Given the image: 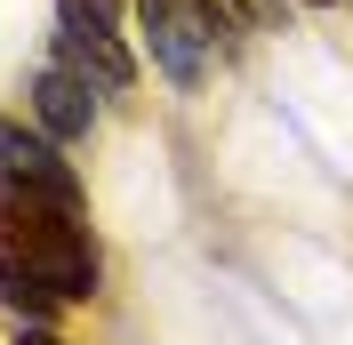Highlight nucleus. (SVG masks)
<instances>
[{
  "label": "nucleus",
  "instance_id": "6e6552de",
  "mask_svg": "<svg viewBox=\"0 0 353 345\" xmlns=\"http://www.w3.org/2000/svg\"><path fill=\"white\" fill-rule=\"evenodd\" d=\"M8 345H65L57 329H32V322H8Z\"/></svg>",
  "mask_w": 353,
  "mask_h": 345
},
{
  "label": "nucleus",
  "instance_id": "1a4fd4ad",
  "mask_svg": "<svg viewBox=\"0 0 353 345\" xmlns=\"http://www.w3.org/2000/svg\"><path fill=\"white\" fill-rule=\"evenodd\" d=\"M249 8H257V17H265V24H281V17H289V8H297V0H249Z\"/></svg>",
  "mask_w": 353,
  "mask_h": 345
},
{
  "label": "nucleus",
  "instance_id": "7ed1b4c3",
  "mask_svg": "<svg viewBox=\"0 0 353 345\" xmlns=\"http://www.w3.org/2000/svg\"><path fill=\"white\" fill-rule=\"evenodd\" d=\"M48 57L57 65H72L97 97H137V57H129V41L112 32V24H97V17H81V8H65L57 0V41H48Z\"/></svg>",
  "mask_w": 353,
  "mask_h": 345
},
{
  "label": "nucleus",
  "instance_id": "20e7f679",
  "mask_svg": "<svg viewBox=\"0 0 353 345\" xmlns=\"http://www.w3.org/2000/svg\"><path fill=\"white\" fill-rule=\"evenodd\" d=\"M24 112H32L57 145H88V137H97V121H105V97H97L72 65L41 57V65H32V81H24Z\"/></svg>",
  "mask_w": 353,
  "mask_h": 345
},
{
  "label": "nucleus",
  "instance_id": "0eeeda50",
  "mask_svg": "<svg viewBox=\"0 0 353 345\" xmlns=\"http://www.w3.org/2000/svg\"><path fill=\"white\" fill-rule=\"evenodd\" d=\"M65 8H81V17H97V24H112V32H129V24H137L129 0H65Z\"/></svg>",
  "mask_w": 353,
  "mask_h": 345
},
{
  "label": "nucleus",
  "instance_id": "f03ea898",
  "mask_svg": "<svg viewBox=\"0 0 353 345\" xmlns=\"http://www.w3.org/2000/svg\"><path fill=\"white\" fill-rule=\"evenodd\" d=\"M129 8H137V41H145L153 72L176 97H201V88H209V65L225 57L209 8H201V0H129Z\"/></svg>",
  "mask_w": 353,
  "mask_h": 345
},
{
  "label": "nucleus",
  "instance_id": "f257e3e1",
  "mask_svg": "<svg viewBox=\"0 0 353 345\" xmlns=\"http://www.w3.org/2000/svg\"><path fill=\"white\" fill-rule=\"evenodd\" d=\"M0 249L24 257L65 305H97L105 297V249L88 233V217L72 201H48L32 185H17V177H0Z\"/></svg>",
  "mask_w": 353,
  "mask_h": 345
},
{
  "label": "nucleus",
  "instance_id": "39448f33",
  "mask_svg": "<svg viewBox=\"0 0 353 345\" xmlns=\"http://www.w3.org/2000/svg\"><path fill=\"white\" fill-rule=\"evenodd\" d=\"M65 152H72V145H57L41 121H0V177H17V185H32V193L81 209L88 185H81V169H72Z\"/></svg>",
  "mask_w": 353,
  "mask_h": 345
},
{
  "label": "nucleus",
  "instance_id": "9d476101",
  "mask_svg": "<svg viewBox=\"0 0 353 345\" xmlns=\"http://www.w3.org/2000/svg\"><path fill=\"white\" fill-rule=\"evenodd\" d=\"M305 8H337V0H305Z\"/></svg>",
  "mask_w": 353,
  "mask_h": 345
},
{
  "label": "nucleus",
  "instance_id": "423d86ee",
  "mask_svg": "<svg viewBox=\"0 0 353 345\" xmlns=\"http://www.w3.org/2000/svg\"><path fill=\"white\" fill-rule=\"evenodd\" d=\"M0 313H8V322H32V329H57L65 297H57V289H48L24 257H8V249H0Z\"/></svg>",
  "mask_w": 353,
  "mask_h": 345
}]
</instances>
